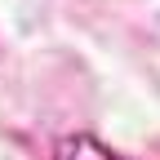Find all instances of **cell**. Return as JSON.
Masks as SVG:
<instances>
[{
	"label": "cell",
	"mask_w": 160,
	"mask_h": 160,
	"mask_svg": "<svg viewBox=\"0 0 160 160\" xmlns=\"http://www.w3.org/2000/svg\"><path fill=\"white\" fill-rule=\"evenodd\" d=\"M53 160H129V156L111 151L107 142H98L93 133H67V138L53 142Z\"/></svg>",
	"instance_id": "1"
}]
</instances>
